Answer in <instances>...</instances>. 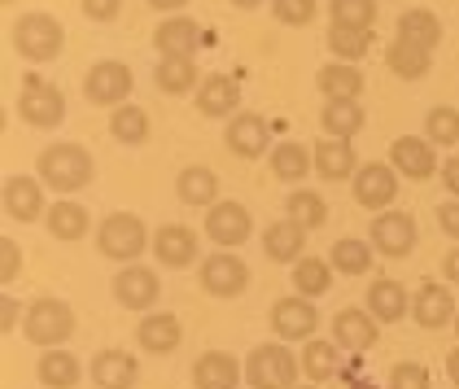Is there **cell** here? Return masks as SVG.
<instances>
[{
    "mask_svg": "<svg viewBox=\"0 0 459 389\" xmlns=\"http://www.w3.org/2000/svg\"><path fill=\"white\" fill-rule=\"evenodd\" d=\"M246 376V363H237V354L228 350H206L193 363V385L197 389H237Z\"/></svg>",
    "mask_w": 459,
    "mask_h": 389,
    "instance_id": "obj_19",
    "label": "cell"
},
{
    "mask_svg": "<svg viewBox=\"0 0 459 389\" xmlns=\"http://www.w3.org/2000/svg\"><path fill=\"white\" fill-rule=\"evenodd\" d=\"M328 48H333V57L359 66V57H368V48H372V31L368 27H342V22H333L328 27Z\"/></svg>",
    "mask_w": 459,
    "mask_h": 389,
    "instance_id": "obj_39",
    "label": "cell"
},
{
    "mask_svg": "<svg viewBox=\"0 0 459 389\" xmlns=\"http://www.w3.org/2000/svg\"><path fill=\"white\" fill-rule=\"evenodd\" d=\"M22 333H27V341L53 350V346H62L74 333V311L66 302H57V298H36L27 319H22Z\"/></svg>",
    "mask_w": 459,
    "mask_h": 389,
    "instance_id": "obj_5",
    "label": "cell"
},
{
    "mask_svg": "<svg viewBox=\"0 0 459 389\" xmlns=\"http://www.w3.org/2000/svg\"><path fill=\"white\" fill-rule=\"evenodd\" d=\"M455 337H459V311H455Z\"/></svg>",
    "mask_w": 459,
    "mask_h": 389,
    "instance_id": "obj_56",
    "label": "cell"
},
{
    "mask_svg": "<svg viewBox=\"0 0 459 389\" xmlns=\"http://www.w3.org/2000/svg\"><path fill=\"white\" fill-rule=\"evenodd\" d=\"M319 127H324V136H333V141H354V136L368 127V114H363L359 101H324Z\"/></svg>",
    "mask_w": 459,
    "mask_h": 389,
    "instance_id": "obj_28",
    "label": "cell"
},
{
    "mask_svg": "<svg viewBox=\"0 0 459 389\" xmlns=\"http://www.w3.org/2000/svg\"><path fill=\"white\" fill-rule=\"evenodd\" d=\"M319 0H272V13L281 18L284 27H307L316 18Z\"/></svg>",
    "mask_w": 459,
    "mask_h": 389,
    "instance_id": "obj_45",
    "label": "cell"
},
{
    "mask_svg": "<svg viewBox=\"0 0 459 389\" xmlns=\"http://www.w3.org/2000/svg\"><path fill=\"white\" fill-rule=\"evenodd\" d=\"M389 389H433V385H429V372L420 363H398L389 372Z\"/></svg>",
    "mask_w": 459,
    "mask_h": 389,
    "instance_id": "obj_46",
    "label": "cell"
},
{
    "mask_svg": "<svg viewBox=\"0 0 459 389\" xmlns=\"http://www.w3.org/2000/svg\"><path fill=\"white\" fill-rule=\"evenodd\" d=\"M372 249L385 258H407L416 249V219L407 211H381L372 219Z\"/></svg>",
    "mask_w": 459,
    "mask_h": 389,
    "instance_id": "obj_11",
    "label": "cell"
},
{
    "mask_svg": "<svg viewBox=\"0 0 459 389\" xmlns=\"http://www.w3.org/2000/svg\"><path fill=\"white\" fill-rule=\"evenodd\" d=\"M328 263H333L337 272H346V276H363V272L372 267V246L359 241V237H342V241H333Z\"/></svg>",
    "mask_w": 459,
    "mask_h": 389,
    "instance_id": "obj_41",
    "label": "cell"
},
{
    "mask_svg": "<svg viewBox=\"0 0 459 389\" xmlns=\"http://www.w3.org/2000/svg\"><path fill=\"white\" fill-rule=\"evenodd\" d=\"M442 184H446L451 197H459V158H451V162L442 167Z\"/></svg>",
    "mask_w": 459,
    "mask_h": 389,
    "instance_id": "obj_51",
    "label": "cell"
},
{
    "mask_svg": "<svg viewBox=\"0 0 459 389\" xmlns=\"http://www.w3.org/2000/svg\"><path fill=\"white\" fill-rule=\"evenodd\" d=\"M284 211H289V219H293L298 228H307V232L324 228V219H328L324 197H319V193H311V188H298V193H289V197H284Z\"/></svg>",
    "mask_w": 459,
    "mask_h": 389,
    "instance_id": "obj_40",
    "label": "cell"
},
{
    "mask_svg": "<svg viewBox=\"0 0 459 389\" xmlns=\"http://www.w3.org/2000/svg\"><path fill=\"white\" fill-rule=\"evenodd\" d=\"M44 223H48V232H53L57 241H79V237H88V228H92V219H88V211H83L79 202H53L48 214H44Z\"/></svg>",
    "mask_w": 459,
    "mask_h": 389,
    "instance_id": "obj_35",
    "label": "cell"
},
{
    "mask_svg": "<svg viewBox=\"0 0 459 389\" xmlns=\"http://www.w3.org/2000/svg\"><path fill=\"white\" fill-rule=\"evenodd\" d=\"M311 158H316V176L324 179H354V171H359V158H354L351 141L324 136L319 144H311Z\"/></svg>",
    "mask_w": 459,
    "mask_h": 389,
    "instance_id": "obj_25",
    "label": "cell"
},
{
    "mask_svg": "<svg viewBox=\"0 0 459 389\" xmlns=\"http://www.w3.org/2000/svg\"><path fill=\"white\" fill-rule=\"evenodd\" d=\"M385 66L398 74V79H407V83H411V79H424V74H429L433 57H429L424 48H416V44H407V39L394 36V44L385 48Z\"/></svg>",
    "mask_w": 459,
    "mask_h": 389,
    "instance_id": "obj_36",
    "label": "cell"
},
{
    "mask_svg": "<svg viewBox=\"0 0 459 389\" xmlns=\"http://www.w3.org/2000/svg\"><path fill=\"white\" fill-rule=\"evenodd\" d=\"M149 4H153L158 13H176V9H184L188 0H149Z\"/></svg>",
    "mask_w": 459,
    "mask_h": 389,
    "instance_id": "obj_53",
    "label": "cell"
},
{
    "mask_svg": "<svg viewBox=\"0 0 459 389\" xmlns=\"http://www.w3.org/2000/svg\"><path fill=\"white\" fill-rule=\"evenodd\" d=\"M206 237L214 246L237 249L254 237V219H249V211L241 202H214L211 214H206Z\"/></svg>",
    "mask_w": 459,
    "mask_h": 389,
    "instance_id": "obj_10",
    "label": "cell"
},
{
    "mask_svg": "<svg viewBox=\"0 0 459 389\" xmlns=\"http://www.w3.org/2000/svg\"><path fill=\"white\" fill-rule=\"evenodd\" d=\"M153 44H158V53H162V57H193V53H197V44H202V27H197L193 18L176 13V18L158 22Z\"/></svg>",
    "mask_w": 459,
    "mask_h": 389,
    "instance_id": "obj_24",
    "label": "cell"
},
{
    "mask_svg": "<svg viewBox=\"0 0 459 389\" xmlns=\"http://www.w3.org/2000/svg\"><path fill=\"white\" fill-rule=\"evenodd\" d=\"M368 311L381 319V324H398V319L411 311V298H407V289L398 281H389V276H381V281H372V289H368Z\"/></svg>",
    "mask_w": 459,
    "mask_h": 389,
    "instance_id": "obj_27",
    "label": "cell"
},
{
    "mask_svg": "<svg viewBox=\"0 0 459 389\" xmlns=\"http://www.w3.org/2000/svg\"><path fill=\"white\" fill-rule=\"evenodd\" d=\"M302 246H307V228H298L293 219L272 223L267 237H263V254H267L272 263H298V258H302Z\"/></svg>",
    "mask_w": 459,
    "mask_h": 389,
    "instance_id": "obj_32",
    "label": "cell"
},
{
    "mask_svg": "<svg viewBox=\"0 0 459 389\" xmlns=\"http://www.w3.org/2000/svg\"><path fill=\"white\" fill-rule=\"evenodd\" d=\"M18 328V298L13 293H0V333L9 337Z\"/></svg>",
    "mask_w": 459,
    "mask_h": 389,
    "instance_id": "obj_50",
    "label": "cell"
},
{
    "mask_svg": "<svg viewBox=\"0 0 459 389\" xmlns=\"http://www.w3.org/2000/svg\"><path fill=\"white\" fill-rule=\"evenodd\" d=\"M302 389H319V385H302Z\"/></svg>",
    "mask_w": 459,
    "mask_h": 389,
    "instance_id": "obj_57",
    "label": "cell"
},
{
    "mask_svg": "<svg viewBox=\"0 0 459 389\" xmlns=\"http://www.w3.org/2000/svg\"><path fill=\"white\" fill-rule=\"evenodd\" d=\"M153 79H158V88H162V92L184 97V92H193V88H197V62H193V57H162V62H158V71H153Z\"/></svg>",
    "mask_w": 459,
    "mask_h": 389,
    "instance_id": "obj_38",
    "label": "cell"
},
{
    "mask_svg": "<svg viewBox=\"0 0 459 389\" xmlns=\"http://www.w3.org/2000/svg\"><path fill=\"white\" fill-rule=\"evenodd\" d=\"M127 92H132V71L123 62H97L83 74V97L92 106H123Z\"/></svg>",
    "mask_w": 459,
    "mask_h": 389,
    "instance_id": "obj_12",
    "label": "cell"
},
{
    "mask_svg": "<svg viewBox=\"0 0 459 389\" xmlns=\"http://www.w3.org/2000/svg\"><path fill=\"white\" fill-rule=\"evenodd\" d=\"M319 328V311L311 298H276L272 302V333L284 341H302V337H316Z\"/></svg>",
    "mask_w": 459,
    "mask_h": 389,
    "instance_id": "obj_9",
    "label": "cell"
},
{
    "mask_svg": "<svg viewBox=\"0 0 459 389\" xmlns=\"http://www.w3.org/2000/svg\"><path fill=\"white\" fill-rule=\"evenodd\" d=\"M424 141L442 144V149H451V144H459V109L451 106H433L429 109V118H424Z\"/></svg>",
    "mask_w": 459,
    "mask_h": 389,
    "instance_id": "obj_43",
    "label": "cell"
},
{
    "mask_svg": "<svg viewBox=\"0 0 459 389\" xmlns=\"http://www.w3.org/2000/svg\"><path fill=\"white\" fill-rule=\"evenodd\" d=\"M442 276H446V281H451V284H459V246L451 249L446 258H442Z\"/></svg>",
    "mask_w": 459,
    "mask_h": 389,
    "instance_id": "obj_52",
    "label": "cell"
},
{
    "mask_svg": "<svg viewBox=\"0 0 459 389\" xmlns=\"http://www.w3.org/2000/svg\"><path fill=\"white\" fill-rule=\"evenodd\" d=\"M267 162H272V176L284 179V184H298V179H307L316 171V158H311V149L302 141H281Z\"/></svg>",
    "mask_w": 459,
    "mask_h": 389,
    "instance_id": "obj_30",
    "label": "cell"
},
{
    "mask_svg": "<svg viewBox=\"0 0 459 389\" xmlns=\"http://www.w3.org/2000/svg\"><path fill=\"white\" fill-rule=\"evenodd\" d=\"M328 13L342 27H368V31L377 27V0H333Z\"/></svg>",
    "mask_w": 459,
    "mask_h": 389,
    "instance_id": "obj_44",
    "label": "cell"
},
{
    "mask_svg": "<svg viewBox=\"0 0 459 389\" xmlns=\"http://www.w3.org/2000/svg\"><path fill=\"white\" fill-rule=\"evenodd\" d=\"M394 197H398V171L389 167V162H363L359 171H354V202L363 206V211H389L394 206Z\"/></svg>",
    "mask_w": 459,
    "mask_h": 389,
    "instance_id": "obj_7",
    "label": "cell"
},
{
    "mask_svg": "<svg viewBox=\"0 0 459 389\" xmlns=\"http://www.w3.org/2000/svg\"><path fill=\"white\" fill-rule=\"evenodd\" d=\"M13 48L27 62H53L66 48V31H62V22L53 13H22L13 22Z\"/></svg>",
    "mask_w": 459,
    "mask_h": 389,
    "instance_id": "obj_3",
    "label": "cell"
},
{
    "mask_svg": "<svg viewBox=\"0 0 459 389\" xmlns=\"http://www.w3.org/2000/svg\"><path fill=\"white\" fill-rule=\"evenodd\" d=\"M398 39H407V44H416L424 53H433V48L442 44L437 13H433V9H407V13L398 18Z\"/></svg>",
    "mask_w": 459,
    "mask_h": 389,
    "instance_id": "obj_33",
    "label": "cell"
},
{
    "mask_svg": "<svg viewBox=\"0 0 459 389\" xmlns=\"http://www.w3.org/2000/svg\"><path fill=\"white\" fill-rule=\"evenodd\" d=\"M267 136H272V127H267L263 114H232V123L223 132V144L237 158H263L267 153Z\"/></svg>",
    "mask_w": 459,
    "mask_h": 389,
    "instance_id": "obj_16",
    "label": "cell"
},
{
    "mask_svg": "<svg viewBox=\"0 0 459 389\" xmlns=\"http://www.w3.org/2000/svg\"><path fill=\"white\" fill-rule=\"evenodd\" d=\"M149 246H153V241H149L144 219H136V214H127V211L101 219V228H97V249H101L106 258H114V263H136Z\"/></svg>",
    "mask_w": 459,
    "mask_h": 389,
    "instance_id": "obj_4",
    "label": "cell"
},
{
    "mask_svg": "<svg viewBox=\"0 0 459 389\" xmlns=\"http://www.w3.org/2000/svg\"><path fill=\"white\" fill-rule=\"evenodd\" d=\"M316 88L324 92V101H359L368 79H363V71L354 62H328V66H319Z\"/></svg>",
    "mask_w": 459,
    "mask_h": 389,
    "instance_id": "obj_20",
    "label": "cell"
},
{
    "mask_svg": "<svg viewBox=\"0 0 459 389\" xmlns=\"http://www.w3.org/2000/svg\"><path fill=\"white\" fill-rule=\"evenodd\" d=\"M141 376L136 359L127 350H97L92 354V385L97 389H132Z\"/></svg>",
    "mask_w": 459,
    "mask_h": 389,
    "instance_id": "obj_22",
    "label": "cell"
},
{
    "mask_svg": "<svg viewBox=\"0 0 459 389\" xmlns=\"http://www.w3.org/2000/svg\"><path fill=\"white\" fill-rule=\"evenodd\" d=\"M18 114L27 127H57L66 118V97L57 92V83L39 79V74H27L22 79V92H18Z\"/></svg>",
    "mask_w": 459,
    "mask_h": 389,
    "instance_id": "obj_6",
    "label": "cell"
},
{
    "mask_svg": "<svg viewBox=\"0 0 459 389\" xmlns=\"http://www.w3.org/2000/svg\"><path fill=\"white\" fill-rule=\"evenodd\" d=\"M18 276H22V249H18L13 237H4V241H0V281L13 284Z\"/></svg>",
    "mask_w": 459,
    "mask_h": 389,
    "instance_id": "obj_47",
    "label": "cell"
},
{
    "mask_svg": "<svg viewBox=\"0 0 459 389\" xmlns=\"http://www.w3.org/2000/svg\"><path fill=\"white\" fill-rule=\"evenodd\" d=\"M109 132H114L118 144H144L149 141V114L141 106H114Z\"/></svg>",
    "mask_w": 459,
    "mask_h": 389,
    "instance_id": "obj_42",
    "label": "cell"
},
{
    "mask_svg": "<svg viewBox=\"0 0 459 389\" xmlns=\"http://www.w3.org/2000/svg\"><path fill=\"white\" fill-rule=\"evenodd\" d=\"M293 289H298L302 298H324V293L333 289V263L302 254L298 267H293Z\"/></svg>",
    "mask_w": 459,
    "mask_h": 389,
    "instance_id": "obj_37",
    "label": "cell"
},
{
    "mask_svg": "<svg viewBox=\"0 0 459 389\" xmlns=\"http://www.w3.org/2000/svg\"><path fill=\"white\" fill-rule=\"evenodd\" d=\"M4 211H9V219H18V223L44 219L48 214V206H44V179L9 176L4 179Z\"/></svg>",
    "mask_w": 459,
    "mask_h": 389,
    "instance_id": "obj_15",
    "label": "cell"
},
{
    "mask_svg": "<svg viewBox=\"0 0 459 389\" xmlns=\"http://www.w3.org/2000/svg\"><path fill=\"white\" fill-rule=\"evenodd\" d=\"M158 272L153 267H123L114 276V298L127 307V311H149L158 302Z\"/></svg>",
    "mask_w": 459,
    "mask_h": 389,
    "instance_id": "obj_17",
    "label": "cell"
},
{
    "mask_svg": "<svg viewBox=\"0 0 459 389\" xmlns=\"http://www.w3.org/2000/svg\"><path fill=\"white\" fill-rule=\"evenodd\" d=\"M342 372V346L337 341H324V337H311L307 346H302V376L311 381V385H324V381H333Z\"/></svg>",
    "mask_w": 459,
    "mask_h": 389,
    "instance_id": "obj_29",
    "label": "cell"
},
{
    "mask_svg": "<svg viewBox=\"0 0 459 389\" xmlns=\"http://www.w3.org/2000/svg\"><path fill=\"white\" fill-rule=\"evenodd\" d=\"M437 228L451 237V241H459V202H446V206H437Z\"/></svg>",
    "mask_w": 459,
    "mask_h": 389,
    "instance_id": "obj_49",
    "label": "cell"
},
{
    "mask_svg": "<svg viewBox=\"0 0 459 389\" xmlns=\"http://www.w3.org/2000/svg\"><path fill=\"white\" fill-rule=\"evenodd\" d=\"M36 171L44 179V188H53V193H79L83 184H92L97 162H92V153L83 144L57 141L36 158Z\"/></svg>",
    "mask_w": 459,
    "mask_h": 389,
    "instance_id": "obj_1",
    "label": "cell"
},
{
    "mask_svg": "<svg viewBox=\"0 0 459 389\" xmlns=\"http://www.w3.org/2000/svg\"><path fill=\"white\" fill-rule=\"evenodd\" d=\"M237 9H254V4H263V0H232Z\"/></svg>",
    "mask_w": 459,
    "mask_h": 389,
    "instance_id": "obj_55",
    "label": "cell"
},
{
    "mask_svg": "<svg viewBox=\"0 0 459 389\" xmlns=\"http://www.w3.org/2000/svg\"><path fill=\"white\" fill-rule=\"evenodd\" d=\"M153 254L162 267H193L197 263V232L184 223H167L162 232H153Z\"/></svg>",
    "mask_w": 459,
    "mask_h": 389,
    "instance_id": "obj_21",
    "label": "cell"
},
{
    "mask_svg": "<svg viewBox=\"0 0 459 389\" xmlns=\"http://www.w3.org/2000/svg\"><path fill=\"white\" fill-rule=\"evenodd\" d=\"M237 106H241V88L232 74H206L197 83V109L206 118H228V114H237Z\"/></svg>",
    "mask_w": 459,
    "mask_h": 389,
    "instance_id": "obj_23",
    "label": "cell"
},
{
    "mask_svg": "<svg viewBox=\"0 0 459 389\" xmlns=\"http://www.w3.org/2000/svg\"><path fill=\"white\" fill-rule=\"evenodd\" d=\"M455 298H451V289H442V284H420L416 289V298H411V319L420 324V328H446V324H455Z\"/></svg>",
    "mask_w": 459,
    "mask_h": 389,
    "instance_id": "obj_18",
    "label": "cell"
},
{
    "mask_svg": "<svg viewBox=\"0 0 459 389\" xmlns=\"http://www.w3.org/2000/svg\"><path fill=\"white\" fill-rule=\"evenodd\" d=\"M381 319L372 316V311H359V307H346V311H337L333 316V337H337V346L342 350H372L377 346V337H381V328H377Z\"/></svg>",
    "mask_w": 459,
    "mask_h": 389,
    "instance_id": "obj_13",
    "label": "cell"
},
{
    "mask_svg": "<svg viewBox=\"0 0 459 389\" xmlns=\"http://www.w3.org/2000/svg\"><path fill=\"white\" fill-rule=\"evenodd\" d=\"M79 4H83V13H88L92 22H114L118 9H123V0H79Z\"/></svg>",
    "mask_w": 459,
    "mask_h": 389,
    "instance_id": "obj_48",
    "label": "cell"
},
{
    "mask_svg": "<svg viewBox=\"0 0 459 389\" xmlns=\"http://www.w3.org/2000/svg\"><path fill=\"white\" fill-rule=\"evenodd\" d=\"M298 372H302V363L293 359L284 341L254 346L246 359V381L254 389H298Z\"/></svg>",
    "mask_w": 459,
    "mask_h": 389,
    "instance_id": "obj_2",
    "label": "cell"
},
{
    "mask_svg": "<svg viewBox=\"0 0 459 389\" xmlns=\"http://www.w3.org/2000/svg\"><path fill=\"white\" fill-rule=\"evenodd\" d=\"M389 167L407 179H429L437 171V153H433V144L424 136H398L389 144Z\"/></svg>",
    "mask_w": 459,
    "mask_h": 389,
    "instance_id": "obj_14",
    "label": "cell"
},
{
    "mask_svg": "<svg viewBox=\"0 0 459 389\" xmlns=\"http://www.w3.org/2000/svg\"><path fill=\"white\" fill-rule=\"evenodd\" d=\"M446 376H451V381H455V389H459V346L446 354Z\"/></svg>",
    "mask_w": 459,
    "mask_h": 389,
    "instance_id": "obj_54",
    "label": "cell"
},
{
    "mask_svg": "<svg viewBox=\"0 0 459 389\" xmlns=\"http://www.w3.org/2000/svg\"><path fill=\"white\" fill-rule=\"evenodd\" d=\"M176 197L184 206H214L219 197V179L211 167H184L176 176Z\"/></svg>",
    "mask_w": 459,
    "mask_h": 389,
    "instance_id": "obj_34",
    "label": "cell"
},
{
    "mask_svg": "<svg viewBox=\"0 0 459 389\" xmlns=\"http://www.w3.org/2000/svg\"><path fill=\"white\" fill-rule=\"evenodd\" d=\"M197 276H202V289L214 293V298H237V293H246L249 267L232 254V249H219V254H211V258H202Z\"/></svg>",
    "mask_w": 459,
    "mask_h": 389,
    "instance_id": "obj_8",
    "label": "cell"
},
{
    "mask_svg": "<svg viewBox=\"0 0 459 389\" xmlns=\"http://www.w3.org/2000/svg\"><path fill=\"white\" fill-rule=\"evenodd\" d=\"M136 337H141V346L149 354H171V350H179V341H184V328H179V319L171 316V311H153V316L141 319Z\"/></svg>",
    "mask_w": 459,
    "mask_h": 389,
    "instance_id": "obj_26",
    "label": "cell"
},
{
    "mask_svg": "<svg viewBox=\"0 0 459 389\" xmlns=\"http://www.w3.org/2000/svg\"><path fill=\"white\" fill-rule=\"evenodd\" d=\"M4 4H13V0H4Z\"/></svg>",
    "mask_w": 459,
    "mask_h": 389,
    "instance_id": "obj_58",
    "label": "cell"
},
{
    "mask_svg": "<svg viewBox=\"0 0 459 389\" xmlns=\"http://www.w3.org/2000/svg\"><path fill=\"white\" fill-rule=\"evenodd\" d=\"M39 372V385L44 389H74L79 385V376H83V367H79V359H74L71 350H44L36 363Z\"/></svg>",
    "mask_w": 459,
    "mask_h": 389,
    "instance_id": "obj_31",
    "label": "cell"
}]
</instances>
